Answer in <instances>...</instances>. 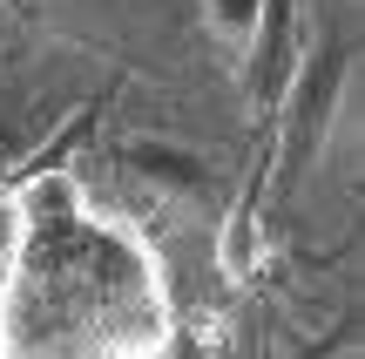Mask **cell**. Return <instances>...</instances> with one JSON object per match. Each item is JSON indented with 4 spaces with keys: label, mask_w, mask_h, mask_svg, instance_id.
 I'll list each match as a JSON object with an SVG mask.
<instances>
[{
    "label": "cell",
    "mask_w": 365,
    "mask_h": 359,
    "mask_svg": "<svg viewBox=\"0 0 365 359\" xmlns=\"http://www.w3.org/2000/svg\"><path fill=\"white\" fill-rule=\"evenodd\" d=\"M176 285L156 238L81 176L34 170L7 197L0 359H170Z\"/></svg>",
    "instance_id": "cell-1"
}]
</instances>
